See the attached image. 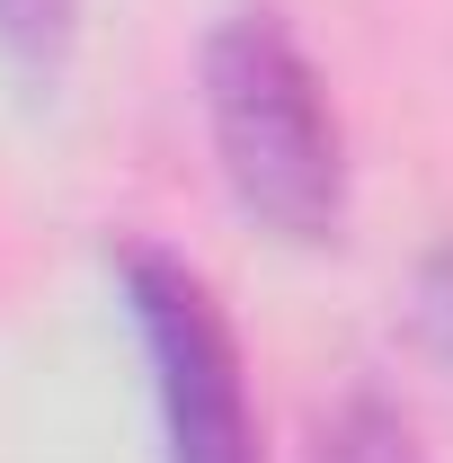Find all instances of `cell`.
Listing matches in <instances>:
<instances>
[{
	"mask_svg": "<svg viewBox=\"0 0 453 463\" xmlns=\"http://www.w3.org/2000/svg\"><path fill=\"white\" fill-rule=\"evenodd\" d=\"M205 125L223 187L276 241H329L347 214L338 108L276 9H231L205 36Z\"/></svg>",
	"mask_w": 453,
	"mask_h": 463,
	"instance_id": "6da1fadb",
	"label": "cell"
},
{
	"mask_svg": "<svg viewBox=\"0 0 453 463\" xmlns=\"http://www.w3.org/2000/svg\"><path fill=\"white\" fill-rule=\"evenodd\" d=\"M116 294H125V321H134L143 365H152L161 463H258V410H249L240 339H231L214 286L170 250L125 241Z\"/></svg>",
	"mask_w": 453,
	"mask_h": 463,
	"instance_id": "7a4b0ae2",
	"label": "cell"
},
{
	"mask_svg": "<svg viewBox=\"0 0 453 463\" xmlns=\"http://www.w3.org/2000/svg\"><path fill=\"white\" fill-rule=\"evenodd\" d=\"M71 27H80V0H0V62L27 90H54L71 62Z\"/></svg>",
	"mask_w": 453,
	"mask_h": 463,
	"instance_id": "3957f363",
	"label": "cell"
},
{
	"mask_svg": "<svg viewBox=\"0 0 453 463\" xmlns=\"http://www.w3.org/2000/svg\"><path fill=\"white\" fill-rule=\"evenodd\" d=\"M320 463H427V446H418V428H409L392 402L356 392V402H338V419L320 428Z\"/></svg>",
	"mask_w": 453,
	"mask_h": 463,
	"instance_id": "277c9868",
	"label": "cell"
},
{
	"mask_svg": "<svg viewBox=\"0 0 453 463\" xmlns=\"http://www.w3.org/2000/svg\"><path fill=\"white\" fill-rule=\"evenodd\" d=\"M418 330H427V347L453 365V241L427 250V268H418Z\"/></svg>",
	"mask_w": 453,
	"mask_h": 463,
	"instance_id": "5b68a950",
	"label": "cell"
}]
</instances>
